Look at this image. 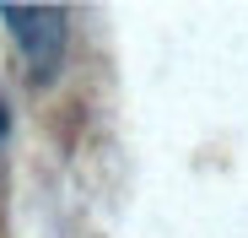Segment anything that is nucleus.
Returning <instances> with one entry per match:
<instances>
[{
    "label": "nucleus",
    "instance_id": "nucleus-2",
    "mask_svg": "<svg viewBox=\"0 0 248 238\" xmlns=\"http://www.w3.org/2000/svg\"><path fill=\"white\" fill-rule=\"evenodd\" d=\"M0 136H6V103H0Z\"/></svg>",
    "mask_w": 248,
    "mask_h": 238
},
{
    "label": "nucleus",
    "instance_id": "nucleus-1",
    "mask_svg": "<svg viewBox=\"0 0 248 238\" xmlns=\"http://www.w3.org/2000/svg\"><path fill=\"white\" fill-rule=\"evenodd\" d=\"M0 22H6V33L22 44L32 76L49 82L60 70V60H65V11L60 6H16V0H6V6H0Z\"/></svg>",
    "mask_w": 248,
    "mask_h": 238
}]
</instances>
